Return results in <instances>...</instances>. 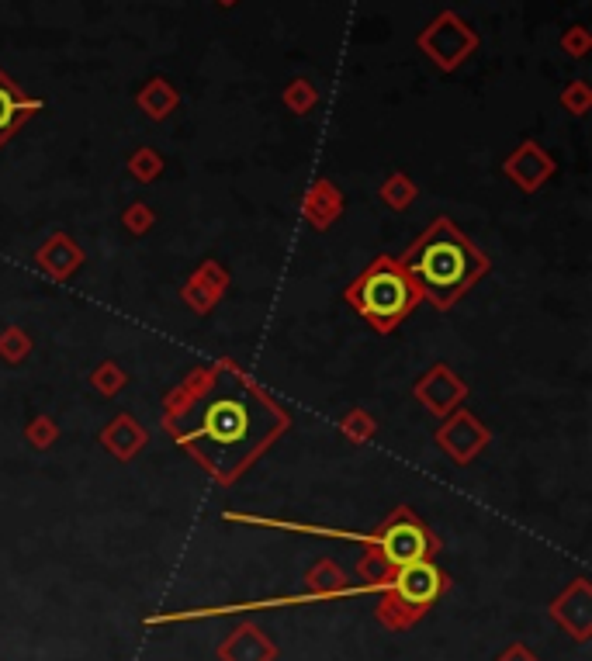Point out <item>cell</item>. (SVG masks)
<instances>
[{
    "label": "cell",
    "instance_id": "1",
    "mask_svg": "<svg viewBox=\"0 0 592 661\" xmlns=\"http://www.w3.org/2000/svg\"><path fill=\"white\" fill-rule=\"evenodd\" d=\"M167 430L219 482H236L288 430V416L232 364H215L170 409Z\"/></svg>",
    "mask_w": 592,
    "mask_h": 661
},
{
    "label": "cell",
    "instance_id": "2",
    "mask_svg": "<svg viewBox=\"0 0 592 661\" xmlns=\"http://www.w3.org/2000/svg\"><path fill=\"white\" fill-rule=\"evenodd\" d=\"M402 270L419 298H430L437 309H447L489 270V260L451 222L440 219L423 239H416Z\"/></svg>",
    "mask_w": 592,
    "mask_h": 661
},
{
    "label": "cell",
    "instance_id": "3",
    "mask_svg": "<svg viewBox=\"0 0 592 661\" xmlns=\"http://www.w3.org/2000/svg\"><path fill=\"white\" fill-rule=\"evenodd\" d=\"M229 523H250V527H274V530H291V533H316V537H333V540H357L364 547H374V554L381 558V565L388 572H399L406 565H419L430 561L437 551L433 533L409 513L399 509L392 520L385 523L378 533H350V530H333V527H312V523H281V520H260V516L246 513H226Z\"/></svg>",
    "mask_w": 592,
    "mask_h": 661
},
{
    "label": "cell",
    "instance_id": "4",
    "mask_svg": "<svg viewBox=\"0 0 592 661\" xmlns=\"http://www.w3.org/2000/svg\"><path fill=\"white\" fill-rule=\"evenodd\" d=\"M347 302L371 322L378 333H392L419 302L416 288L395 260H374L347 291Z\"/></svg>",
    "mask_w": 592,
    "mask_h": 661
},
{
    "label": "cell",
    "instance_id": "5",
    "mask_svg": "<svg viewBox=\"0 0 592 661\" xmlns=\"http://www.w3.org/2000/svg\"><path fill=\"white\" fill-rule=\"evenodd\" d=\"M447 589V575L440 572L430 561H419V565H406L399 572H392V585L381 592V610L378 617L388 623V627H409L444 596Z\"/></svg>",
    "mask_w": 592,
    "mask_h": 661
},
{
    "label": "cell",
    "instance_id": "6",
    "mask_svg": "<svg viewBox=\"0 0 592 661\" xmlns=\"http://www.w3.org/2000/svg\"><path fill=\"white\" fill-rule=\"evenodd\" d=\"M551 617L575 637V641H586L589 627H592V603H589V585L575 582L572 589L565 592L561 599H554Z\"/></svg>",
    "mask_w": 592,
    "mask_h": 661
},
{
    "label": "cell",
    "instance_id": "7",
    "mask_svg": "<svg viewBox=\"0 0 592 661\" xmlns=\"http://www.w3.org/2000/svg\"><path fill=\"white\" fill-rule=\"evenodd\" d=\"M274 644L267 641V634H260L253 623H243L229 641H222L219 658L222 661H274Z\"/></svg>",
    "mask_w": 592,
    "mask_h": 661
},
{
    "label": "cell",
    "instance_id": "8",
    "mask_svg": "<svg viewBox=\"0 0 592 661\" xmlns=\"http://www.w3.org/2000/svg\"><path fill=\"white\" fill-rule=\"evenodd\" d=\"M39 108H42L39 101L25 97V94H21V87L14 84L11 77H4V73H0V142H4L7 135H11L28 115H32V111H39Z\"/></svg>",
    "mask_w": 592,
    "mask_h": 661
},
{
    "label": "cell",
    "instance_id": "9",
    "mask_svg": "<svg viewBox=\"0 0 592 661\" xmlns=\"http://www.w3.org/2000/svg\"><path fill=\"white\" fill-rule=\"evenodd\" d=\"M499 661H537V658L530 655V651H523V648H509Z\"/></svg>",
    "mask_w": 592,
    "mask_h": 661
}]
</instances>
